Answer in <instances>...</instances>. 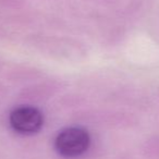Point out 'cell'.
Here are the masks:
<instances>
[{
    "label": "cell",
    "instance_id": "2",
    "mask_svg": "<svg viewBox=\"0 0 159 159\" xmlns=\"http://www.w3.org/2000/svg\"><path fill=\"white\" fill-rule=\"evenodd\" d=\"M10 125L16 133L32 135L37 133L44 124V116L39 109L32 106H20L9 117Z\"/></svg>",
    "mask_w": 159,
    "mask_h": 159
},
{
    "label": "cell",
    "instance_id": "1",
    "mask_svg": "<svg viewBox=\"0 0 159 159\" xmlns=\"http://www.w3.org/2000/svg\"><path fill=\"white\" fill-rule=\"evenodd\" d=\"M91 145V136L85 129L71 126L61 130L55 139L58 154L66 158H75L87 152Z\"/></svg>",
    "mask_w": 159,
    "mask_h": 159
}]
</instances>
